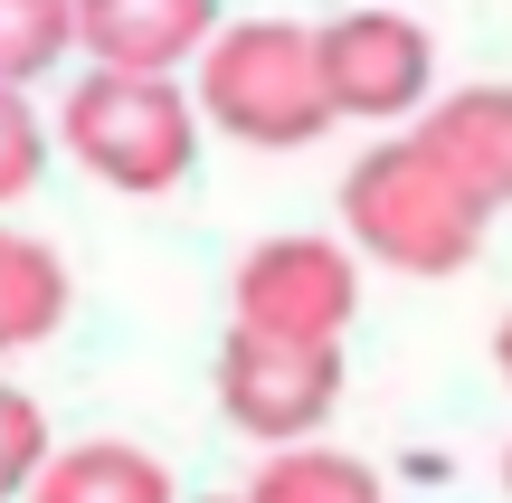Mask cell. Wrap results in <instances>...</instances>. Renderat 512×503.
I'll use <instances>...</instances> for the list:
<instances>
[{"label":"cell","instance_id":"obj_1","mask_svg":"<svg viewBox=\"0 0 512 503\" xmlns=\"http://www.w3.org/2000/svg\"><path fill=\"white\" fill-rule=\"evenodd\" d=\"M342 228H351V257H380L389 276H465L484 257L494 209L418 133H389L342 171Z\"/></svg>","mask_w":512,"mask_h":503},{"label":"cell","instance_id":"obj_2","mask_svg":"<svg viewBox=\"0 0 512 503\" xmlns=\"http://www.w3.org/2000/svg\"><path fill=\"white\" fill-rule=\"evenodd\" d=\"M200 124H219L247 152H304L332 133L323 57L304 19H228L200 57Z\"/></svg>","mask_w":512,"mask_h":503},{"label":"cell","instance_id":"obj_3","mask_svg":"<svg viewBox=\"0 0 512 503\" xmlns=\"http://www.w3.org/2000/svg\"><path fill=\"white\" fill-rule=\"evenodd\" d=\"M57 143L95 171V181L133 190H181L190 162H200V95H181V76H114L86 67L57 105Z\"/></svg>","mask_w":512,"mask_h":503},{"label":"cell","instance_id":"obj_4","mask_svg":"<svg viewBox=\"0 0 512 503\" xmlns=\"http://www.w3.org/2000/svg\"><path fill=\"white\" fill-rule=\"evenodd\" d=\"M228 304H238V333L342 342L351 314H361V257H351L342 238H313V228H294V238H256L247 257H238Z\"/></svg>","mask_w":512,"mask_h":503},{"label":"cell","instance_id":"obj_5","mask_svg":"<svg viewBox=\"0 0 512 503\" xmlns=\"http://www.w3.org/2000/svg\"><path fill=\"white\" fill-rule=\"evenodd\" d=\"M313 57H323V95L332 124H399V114L437 105V38L408 10H342L313 29Z\"/></svg>","mask_w":512,"mask_h":503},{"label":"cell","instance_id":"obj_6","mask_svg":"<svg viewBox=\"0 0 512 503\" xmlns=\"http://www.w3.org/2000/svg\"><path fill=\"white\" fill-rule=\"evenodd\" d=\"M219 409H228V428L266 437V447H313V428L342 409V342H275V333L228 323Z\"/></svg>","mask_w":512,"mask_h":503},{"label":"cell","instance_id":"obj_7","mask_svg":"<svg viewBox=\"0 0 512 503\" xmlns=\"http://www.w3.org/2000/svg\"><path fill=\"white\" fill-rule=\"evenodd\" d=\"M219 29V0H76V48L114 76H181Z\"/></svg>","mask_w":512,"mask_h":503},{"label":"cell","instance_id":"obj_8","mask_svg":"<svg viewBox=\"0 0 512 503\" xmlns=\"http://www.w3.org/2000/svg\"><path fill=\"white\" fill-rule=\"evenodd\" d=\"M408 133H418L484 209H512V86H456V95H437Z\"/></svg>","mask_w":512,"mask_h":503},{"label":"cell","instance_id":"obj_9","mask_svg":"<svg viewBox=\"0 0 512 503\" xmlns=\"http://www.w3.org/2000/svg\"><path fill=\"white\" fill-rule=\"evenodd\" d=\"M29 503H181V485H171V466L152 447H133V437H86V447H57L48 466H38Z\"/></svg>","mask_w":512,"mask_h":503},{"label":"cell","instance_id":"obj_10","mask_svg":"<svg viewBox=\"0 0 512 503\" xmlns=\"http://www.w3.org/2000/svg\"><path fill=\"white\" fill-rule=\"evenodd\" d=\"M67 323V257L48 238L0 228V352H29Z\"/></svg>","mask_w":512,"mask_h":503},{"label":"cell","instance_id":"obj_11","mask_svg":"<svg viewBox=\"0 0 512 503\" xmlns=\"http://www.w3.org/2000/svg\"><path fill=\"white\" fill-rule=\"evenodd\" d=\"M238 503H389V494H380V475H370L361 456H342V447H275Z\"/></svg>","mask_w":512,"mask_h":503},{"label":"cell","instance_id":"obj_12","mask_svg":"<svg viewBox=\"0 0 512 503\" xmlns=\"http://www.w3.org/2000/svg\"><path fill=\"white\" fill-rule=\"evenodd\" d=\"M76 48V0H0V95H29Z\"/></svg>","mask_w":512,"mask_h":503},{"label":"cell","instance_id":"obj_13","mask_svg":"<svg viewBox=\"0 0 512 503\" xmlns=\"http://www.w3.org/2000/svg\"><path fill=\"white\" fill-rule=\"evenodd\" d=\"M48 456H57V447H48V409H38L29 390H10V380H0V503L29 494Z\"/></svg>","mask_w":512,"mask_h":503},{"label":"cell","instance_id":"obj_14","mask_svg":"<svg viewBox=\"0 0 512 503\" xmlns=\"http://www.w3.org/2000/svg\"><path fill=\"white\" fill-rule=\"evenodd\" d=\"M38 171H48V124L29 114V95H0V200H29Z\"/></svg>","mask_w":512,"mask_h":503},{"label":"cell","instance_id":"obj_15","mask_svg":"<svg viewBox=\"0 0 512 503\" xmlns=\"http://www.w3.org/2000/svg\"><path fill=\"white\" fill-rule=\"evenodd\" d=\"M494 361H503V380H512V314L494 323Z\"/></svg>","mask_w":512,"mask_h":503},{"label":"cell","instance_id":"obj_16","mask_svg":"<svg viewBox=\"0 0 512 503\" xmlns=\"http://www.w3.org/2000/svg\"><path fill=\"white\" fill-rule=\"evenodd\" d=\"M503 494H512V447H503Z\"/></svg>","mask_w":512,"mask_h":503},{"label":"cell","instance_id":"obj_17","mask_svg":"<svg viewBox=\"0 0 512 503\" xmlns=\"http://www.w3.org/2000/svg\"><path fill=\"white\" fill-rule=\"evenodd\" d=\"M219 503H238V494H219Z\"/></svg>","mask_w":512,"mask_h":503}]
</instances>
